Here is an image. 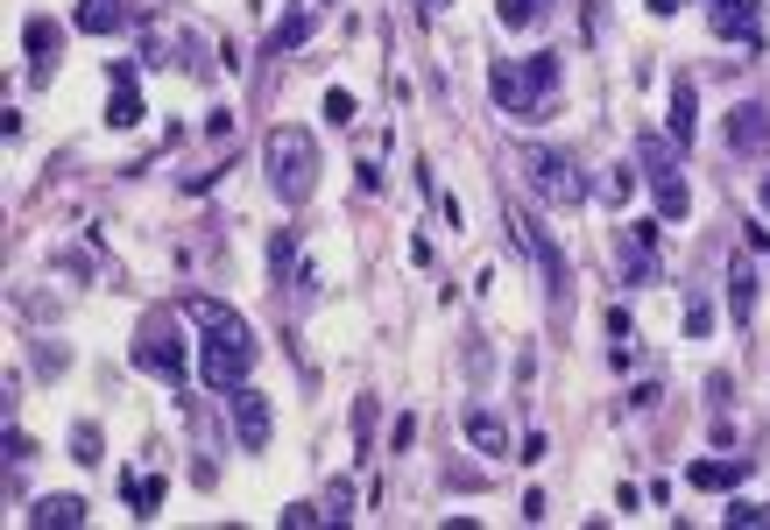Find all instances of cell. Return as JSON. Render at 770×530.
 Masks as SVG:
<instances>
[{
    "instance_id": "29",
    "label": "cell",
    "mask_w": 770,
    "mask_h": 530,
    "mask_svg": "<svg viewBox=\"0 0 770 530\" xmlns=\"http://www.w3.org/2000/svg\"><path fill=\"white\" fill-rule=\"evenodd\" d=\"M757 198H763V213H770V177H763V184H757Z\"/></svg>"
},
{
    "instance_id": "2",
    "label": "cell",
    "mask_w": 770,
    "mask_h": 530,
    "mask_svg": "<svg viewBox=\"0 0 770 530\" xmlns=\"http://www.w3.org/2000/svg\"><path fill=\"white\" fill-rule=\"evenodd\" d=\"M269 177H276L283 205L312 198V184H318V135L312 128H276V135H269Z\"/></svg>"
},
{
    "instance_id": "17",
    "label": "cell",
    "mask_w": 770,
    "mask_h": 530,
    "mask_svg": "<svg viewBox=\"0 0 770 530\" xmlns=\"http://www.w3.org/2000/svg\"><path fill=\"white\" fill-rule=\"evenodd\" d=\"M163 496H170V488H163V475H128V509H134L142 523L163 509Z\"/></svg>"
},
{
    "instance_id": "25",
    "label": "cell",
    "mask_w": 770,
    "mask_h": 530,
    "mask_svg": "<svg viewBox=\"0 0 770 530\" xmlns=\"http://www.w3.org/2000/svg\"><path fill=\"white\" fill-rule=\"evenodd\" d=\"M524 79H530L537 92H551V85H558V64H551V57H530V64H524Z\"/></svg>"
},
{
    "instance_id": "12",
    "label": "cell",
    "mask_w": 770,
    "mask_h": 530,
    "mask_svg": "<svg viewBox=\"0 0 770 530\" xmlns=\"http://www.w3.org/2000/svg\"><path fill=\"white\" fill-rule=\"evenodd\" d=\"M665 121H671V142H679V149L700 135V92H692V79L671 85V113H665Z\"/></svg>"
},
{
    "instance_id": "19",
    "label": "cell",
    "mask_w": 770,
    "mask_h": 530,
    "mask_svg": "<svg viewBox=\"0 0 770 530\" xmlns=\"http://www.w3.org/2000/svg\"><path fill=\"white\" fill-rule=\"evenodd\" d=\"M22 50L36 57V79H50V57H57V22H43V14H36V22L22 29Z\"/></svg>"
},
{
    "instance_id": "15",
    "label": "cell",
    "mask_w": 770,
    "mask_h": 530,
    "mask_svg": "<svg viewBox=\"0 0 770 530\" xmlns=\"http://www.w3.org/2000/svg\"><path fill=\"white\" fill-rule=\"evenodd\" d=\"M728 312H736V318L757 312V269H749V255L728 262Z\"/></svg>"
},
{
    "instance_id": "22",
    "label": "cell",
    "mask_w": 770,
    "mask_h": 530,
    "mask_svg": "<svg viewBox=\"0 0 770 530\" xmlns=\"http://www.w3.org/2000/svg\"><path fill=\"white\" fill-rule=\"evenodd\" d=\"M325 121H333V128H354V92H325Z\"/></svg>"
},
{
    "instance_id": "1",
    "label": "cell",
    "mask_w": 770,
    "mask_h": 530,
    "mask_svg": "<svg viewBox=\"0 0 770 530\" xmlns=\"http://www.w3.org/2000/svg\"><path fill=\"white\" fill-rule=\"evenodd\" d=\"M191 326H199V368H205V389H226L234 396L241 383H247V368H255V354H262V339H255V326L234 312V305H220V297H191Z\"/></svg>"
},
{
    "instance_id": "21",
    "label": "cell",
    "mask_w": 770,
    "mask_h": 530,
    "mask_svg": "<svg viewBox=\"0 0 770 530\" xmlns=\"http://www.w3.org/2000/svg\"><path fill=\"white\" fill-rule=\"evenodd\" d=\"M304 35H312V14H291V22H283L276 35H269V50H297Z\"/></svg>"
},
{
    "instance_id": "30",
    "label": "cell",
    "mask_w": 770,
    "mask_h": 530,
    "mask_svg": "<svg viewBox=\"0 0 770 530\" xmlns=\"http://www.w3.org/2000/svg\"><path fill=\"white\" fill-rule=\"evenodd\" d=\"M438 8H446V0H425V14H438Z\"/></svg>"
},
{
    "instance_id": "26",
    "label": "cell",
    "mask_w": 770,
    "mask_h": 530,
    "mask_svg": "<svg viewBox=\"0 0 770 530\" xmlns=\"http://www.w3.org/2000/svg\"><path fill=\"white\" fill-rule=\"evenodd\" d=\"M707 326H715V305H707V297H692V305H686V333H692V339H700Z\"/></svg>"
},
{
    "instance_id": "9",
    "label": "cell",
    "mask_w": 770,
    "mask_h": 530,
    "mask_svg": "<svg viewBox=\"0 0 770 530\" xmlns=\"http://www.w3.org/2000/svg\"><path fill=\"white\" fill-rule=\"evenodd\" d=\"M728 149H742V156H757V149H770V106L742 100L736 113H728Z\"/></svg>"
},
{
    "instance_id": "18",
    "label": "cell",
    "mask_w": 770,
    "mask_h": 530,
    "mask_svg": "<svg viewBox=\"0 0 770 530\" xmlns=\"http://www.w3.org/2000/svg\"><path fill=\"white\" fill-rule=\"evenodd\" d=\"M467 446H474V452H509L503 418H488V410H467Z\"/></svg>"
},
{
    "instance_id": "20",
    "label": "cell",
    "mask_w": 770,
    "mask_h": 530,
    "mask_svg": "<svg viewBox=\"0 0 770 530\" xmlns=\"http://www.w3.org/2000/svg\"><path fill=\"white\" fill-rule=\"evenodd\" d=\"M551 0H495V14H503V29H530L537 14H545Z\"/></svg>"
},
{
    "instance_id": "8",
    "label": "cell",
    "mask_w": 770,
    "mask_h": 530,
    "mask_svg": "<svg viewBox=\"0 0 770 530\" xmlns=\"http://www.w3.org/2000/svg\"><path fill=\"white\" fill-rule=\"evenodd\" d=\"M234 431H241V446H247V452H262V446H269V431H276V418H269V404H262V396L247 389V383L234 389Z\"/></svg>"
},
{
    "instance_id": "23",
    "label": "cell",
    "mask_w": 770,
    "mask_h": 530,
    "mask_svg": "<svg viewBox=\"0 0 770 530\" xmlns=\"http://www.w3.org/2000/svg\"><path fill=\"white\" fill-rule=\"evenodd\" d=\"M71 460H79V467H92V460H100V431H92V425H79V431H71Z\"/></svg>"
},
{
    "instance_id": "10",
    "label": "cell",
    "mask_w": 770,
    "mask_h": 530,
    "mask_svg": "<svg viewBox=\"0 0 770 530\" xmlns=\"http://www.w3.org/2000/svg\"><path fill=\"white\" fill-rule=\"evenodd\" d=\"M644 177H650V198H658V220H686V213H692V192H686L679 163H665V170H644Z\"/></svg>"
},
{
    "instance_id": "24",
    "label": "cell",
    "mask_w": 770,
    "mask_h": 530,
    "mask_svg": "<svg viewBox=\"0 0 770 530\" xmlns=\"http://www.w3.org/2000/svg\"><path fill=\"white\" fill-rule=\"evenodd\" d=\"M346 502H354V488H346V481H333V488H325V523H346V517H354Z\"/></svg>"
},
{
    "instance_id": "11",
    "label": "cell",
    "mask_w": 770,
    "mask_h": 530,
    "mask_svg": "<svg viewBox=\"0 0 770 530\" xmlns=\"http://www.w3.org/2000/svg\"><path fill=\"white\" fill-rule=\"evenodd\" d=\"M142 121V85H134V64H113V106H107V128H134Z\"/></svg>"
},
{
    "instance_id": "13",
    "label": "cell",
    "mask_w": 770,
    "mask_h": 530,
    "mask_svg": "<svg viewBox=\"0 0 770 530\" xmlns=\"http://www.w3.org/2000/svg\"><path fill=\"white\" fill-rule=\"evenodd\" d=\"M71 29L113 35V29H128V8H121V0H79V8H71Z\"/></svg>"
},
{
    "instance_id": "27",
    "label": "cell",
    "mask_w": 770,
    "mask_h": 530,
    "mask_svg": "<svg viewBox=\"0 0 770 530\" xmlns=\"http://www.w3.org/2000/svg\"><path fill=\"white\" fill-rule=\"evenodd\" d=\"M629 192H637V177H629V170H615V177H608V184H601V198H615V205H622V198H629Z\"/></svg>"
},
{
    "instance_id": "28",
    "label": "cell",
    "mask_w": 770,
    "mask_h": 530,
    "mask_svg": "<svg viewBox=\"0 0 770 530\" xmlns=\"http://www.w3.org/2000/svg\"><path fill=\"white\" fill-rule=\"evenodd\" d=\"M650 14H679V0H650Z\"/></svg>"
},
{
    "instance_id": "16",
    "label": "cell",
    "mask_w": 770,
    "mask_h": 530,
    "mask_svg": "<svg viewBox=\"0 0 770 530\" xmlns=\"http://www.w3.org/2000/svg\"><path fill=\"white\" fill-rule=\"evenodd\" d=\"M686 481H692V488H707V496H715V488H736V481H742V460H692V467H686Z\"/></svg>"
},
{
    "instance_id": "4",
    "label": "cell",
    "mask_w": 770,
    "mask_h": 530,
    "mask_svg": "<svg viewBox=\"0 0 770 530\" xmlns=\"http://www.w3.org/2000/svg\"><path fill=\"white\" fill-rule=\"evenodd\" d=\"M509 234L524 241V255L537 262V276H545V291H551V305H566V255L551 248L545 234H537V220L524 213V205H509Z\"/></svg>"
},
{
    "instance_id": "7",
    "label": "cell",
    "mask_w": 770,
    "mask_h": 530,
    "mask_svg": "<svg viewBox=\"0 0 770 530\" xmlns=\"http://www.w3.org/2000/svg\"><path fill=\"white\" fill-rule=\"evenodd\" d=\"M488 92L503 100V113H516V121H537V85H530L516 64H495V71H488Z\"/></svg>"
},
{
    "instance_id": "3",
    "label": "cell",
    "mask_w": 770,
    "mask_h": 530,
    "mask_svg": "<svg viewBox=\"0 0 770 530\" xmlns=\"http://www.w3.org/2000/svg\"><path fill=\"white\" fill-rule=\"evenodd\" d=\"M134 368H142V375H163V383H184L191 354H184V339H178V326H170L163 312L142 318V333H134Z\"/></svg>"
},
{
    "instance_id": "5",
    "label": "cell",
    "mask_w": 770,
    "mask_h": 530,
    "mask_svg": "<svg viewBox=\"0 0 770 530\" xmlns=\"http://www.w3.org/2000/svg\"><path fill=\"white\" fill-rule=\"evenodd\" d=\"M524 177H530V192H545L551 205H573L587 192L580 177H573V163L558 156V149H524Z\"/></svg>"
},
{
    "instance_id": "14",
    "label": "cell",
    "mask_w": 770,
    "mask_h": 530,
    "mask_svg": "<svg viewBox=\"0 0 770 530\" xmlns=\"http://www.w3.org/2000/svg\"><path fill=\"white\" fill-rule=\"evenodd\" d=\"M29 523H43V530H79L85 523V502L79 496H43L29 509Z\"/></svg>"
},
{
    "instance_id": "6",
    "label": "cell",
    "mask_w": 770,
    "mask_h": 530,
    "mask_svg": "<svg viewBox=\"0 0 770 530\" xmlns=\"http://www.w3.org/2000/svg\"><path fill=\"white\" fill-rule=\"evenodd\" d=\"M707 22H715V35H728V43L763 50V0H707Z\"/></svg>"
}]
</instances>
